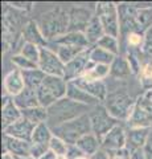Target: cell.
<instances>
[{
    "mask_svg": "<svg viewBox=\"0 0 152 159\" xmlns=\"http://www.w3.org/2000/svg\"><path fill=\"white\" fill-rule=\"evenodd\" d=\"M38 28L46 40H57L69 32V11L61 7L42 13L37 20Z\"/></svg>",
    "mask_w": 152,
    "mask_h": 159,
    "instance_id": "6da1fadb",
    "label": "cell"
},
{
    "mask_svg": "<svg viewBox=\"0 0 152 159\" xmlns=\"http://www.w3.org/2000/svg\"><path fill=\"white\" fill-rule=\"evenodd\" d=\"M90 110V106L82 105V103H78L67 97H63L58 99L56 103H53L50 107H48V125L50 129L56 127L61 123H65L67 121L83 116V114H87Z\"/></svg>",
    "mask_w": 152,
    "mask_h": 159,
    "instance_id": "7a4b0ae2",
    "label": "cell"
},
{
    "mask_svg": "<svg viewBox=\"0 0 152 159\" xmlns=\"http://www.w3.org/2000/svg\"><path fill=\"white\" fill-rule=\"evenodd\" d=\"M52 133L54 137H58L62 141H65L67 145H76L83 135L91 133L89 113L65 123H61L56 127H52Z\"/></svg>",
    "mask_w": 152,
    "mask_h": 159,
    "instance_id": "3957f363",
    "label": "cell"
},
{
    "mask_svg": "<svg viewBox=\"0 0 152 159\" xmlns=\"http://www.w3.org/2000/svg\"><path fill=\"white\" fill-rule=\"evenodd\" d=\"M66 90H67V81L63 77L46 76L42 85L37 90L38 102H40L42 107L48 109L53 103H56L58 99L66 97Z\"/></svg>",
    "mask_w": 152,
    "mask_h": 159,
    "instance_id": "277c9868",
    "label": "cell"
},
{
    "mask_svg": "<svg viewBox=\"0 0 152 159\" xmlns=\"http://www.w3.org/2000/svg\"><path fill=\"white\" fill-rule=\"evenodd\" d=\"M135 103L136 99L132 98L130 94L124 92H114V93H109L103 105L107 109V111L116 121L128 122V119L132 116V111H134Z\"/></svg>",
    "mask_w": 152,
    "mask_h": 159,
    "instance_id": "5b68a950",
    "label": "cell"
},
{
    "mask_svg": "<svg viewBox=\"0 0 152 159\" xmlns=\"http://www.w3.org/2000/svg\"><path fill=\"white\" fill-rule=\"evenodd\" d=\"M95 15L103 27L105 34L114 37L120 36V20L118 6L111 2H102L98 3L95 7Z\"/></svg>",
    "mask_w": 152,
    "mask_h": 159,
    "instance_id": "8992f818",
    "label": "cell"
},
{
    "mask_svg": "<svg viewBox=\"0 0 152 159\" xmlns=\"http://www.w3.org/2000/svg\"><path fill=\"white\" fill-rule=\"evenodd\" d=\"M130 127H148L152 129V92H145L136 98V103L128 119Z\"/></svg>",
    "mask_w": 152,
    "mask_h": 159,
    "instance_id": "52a82bcc",
    "label": "cell"
},
{
    "mask_svg": "<svg viewBox=\"0 0 152 159\" xmlns=\"http://www.w3.org/2000/svg\"><path fill=\"white\" fill-rule=\"evenodd\" d=\"M89 117L91 123V133L95 134L101 141L110 130H112L116 125H119L118 123L119 121H116L107 111V109L105 107L103 103H99V105L91 107V110L89 111Z\"/></svg>",
    "mask_w": 152,
    "mask_h": 159,
    "instance_id": "ba28073f",
    "label": "cell"
},
{
    "mask_svg": "<svg viewBox=\"0 0 152 159\" xmlns=\"http://www.w3.org/2000/svg\"><path fill=\"white\" fill-rule=\"evenodd\" d=\"M38 68L46 74L53 77H65V64L61 61L54 49L44 47L41 48V56L38 61Z\"/></svg>",
    "mask_w": 152,
    "mask_h": 159,
    "instance_id": "9c48e42d",
    "label": "cell"
},
{
    "mask_svg": "<svg viewBox=\"0 0 152 159\" xmlns=\"http://www.w3.org/2000/svg\"><path fill=\"white\" fill-rule=\"evenodd\" d=\"M95 13H93L89 8L74 6L69 9V32H81L85 33L87 25L94 17Z\"/></svg>",
    "mask_w": 152,
    "mask_h": 159,
    "instance_id": "30bf717a",
    "label": "cell"
},
{
    "mask_svg": "<svg viewBox=\"0 0 152 159\" xmlns=\"http://www.w3.org/2000/svg\"><path fill=\"white\" fill-rule=\"evenodd\" d=\"M90 64V49L82 52L81 54L72 60L70 62H67L65 65V78L67 82L69 81H74V80L82 77L85 74L87 66Z\"/></svg>",
    "mask_w": 152,
    "mask_h": 159,
    "instance_id": "8fae6325",
    "label": "cell"
},
{
    "mask_svg": "<svg viewBox=\"0 0 152 159\" xmlns=\"http://www.w3.org/2000/svg\"><path fill=\"white\" fill-rule=\"evenodd\" d=\"M127 146L126 130L120 125H116L112 130H110L101 141V148L105 151H116Z\"/></svg>",
    "mask_w": 152,
    "mask_h": 159,
    "instance_id": "7c38bea8",
    "label": "cell"
},
{
    "mask_svg": "<svg viewBox=\"0 0 152 159\" xmlns=\"http://www.w3.org/2000/svg\"><path fill=\"white\" fill-rule=\"evenodd\" d=\"M35 127H36V125H33V123L29 122L28 119L21 117L19 121L12 123L11 126H8L7 129H4L3 133H4V135H8V137H12V138H17V139H21V141L31 142L33 131H35Z\"/></svg>",
    "mask_w": 152,
    "mask_h": 159,
    "instance_id": "4fadbf2b",
    "label": "cell"
},
{
    "mask_svg": "<svg viewBox=\"0 0 152 159\" xmlns=\"http://www.w3.org/2000/svg\"><path fill=\"white\" fill-rule=\"evenodd\" d=\"M3 146L4 152H9L16 158H31V142L3 135Z\"/></svg>",
    "mask_w": 152,
    "mask_h": 159,
    "instance_id": "5bb4252c",
    "label": "cell"
},
{
    "mask_svg": "<svg viewBox=\"0 0 152 159\" xmlns=\"http://www.w3.org/2000/svg\"><path fill=\"white\" fill-rule=\"evenodd\" d=\"M73 82L81 89H83L85 92H87L90 96L97 98L99 102H105V99L109 96V90H107V86L103 81H89V80L80 77L74 80Z\"/></svg>",
    "mask_w": 152,
    "mask_h": 159,
    "instance_id": "9a60e30c",
    "label": "cell"
},
{
    "mask_svg": "<svg viewBox=\"0 0 152 159\" xmlns=\"http://www.w3.org/2000/svg\"><path fill=\"white\" fill-rule=\"evenodd\" d=\"M151 133V129L148 127H128L126 130V137H127V148L132 152L136 150L143 148L148 135Z\"/></svg>",
    "mask_w": 152,
    "mask_h": 159,
    "instance_id": "2e32d148",
    "label": "cell"
},
{
    "mask_svg": "<svg viewBox=\"0 0 152 159\" xmlns=\"http://www.w3.org/2000/svg\"><path fill=\"white\" fill-rule=\"evenodd\" d=\"M3 86L6 94L9 97H16L17 94H20L24 89H25V82H24L23 78V73L19 69H13L11 70L6 77H4L3 81Z\"/></svg>",
    "mask_w": 152,
    "mask_h": 159,
    "instance_id": "e0dca14e",
    "label": "cell"
},
{
    "mask_svg": "<svg viewBox=\"0 0 152 159\" xmlns=\"http://www.w3.org/2000/svg\"><path fill=\"white\" fill-rule=\"evenodd\" d=\"M23 116H21V110L16 106V103L13 102V98L9 96H4V101H3V106H2V125H3V130L7 129L8 126H11L12 123L19 121Z\"/></svg>",
    "mask_w": 152,
    "mask_h": 159,
    "instance_id": "ac0fdd59",
    "label": "cell"
},
{
    "mask_svg": "<svg viewBox=\"0 0 152 159\" xmlns=\"http://www.w3.org/2000/svg\"><path fill=\"white\" fill-rule=\"evenodd\" d=\"M66 97L73 99L78 103H82V105H86V106H90V107H94L97 105H99V101L97 98H94L93 96H90L87 92H85L83 89H81L78 85H76L73 81L67 82V90H66Z\"/></svg>",
    "mask_w": 152,
    "mask_h": 159,
    "instance_id": "d6986e66",
    "label": "cell"
},
{
    "mask_svg": "<svg viewBox=\"0 0 152 159\" xmlns=\"http://www.w3.org/2000/svg\"><path fill=\"white\" fill-rule=\"evenodd\" d=\"M23 37L25 40V43H31V44H35V45H38V47H48L46 45V41L48 40L44 37V34L41 33L40 28H38V24L37 21H28L25 25H24V29H23Z\"/></svg>",
    "mask_w": 152,
    "mask_h": 159,
    "instance_id": "ffe728a7",
    "label": "cell"
},
{
    "mask_svg": "<svg viewBox=\"0 0 152 159\" xmlns=\"http://www.w3.org/2000/svg\"><path fill=\"white\" fill-rule=\"evenodd\" d=\"M53 43L56 45H67V47H76L82 49H89L90 47L85 33H81V32H67L63 36L54 40Z\"/></svg>",
    "mask_w": 152,
    "mask_h": 159,
    "instance_id": "44dd1931",
    "label": "cell"
},
{
    "mask_svg": "<svg viewBox=\"0 0 152 159\" xmlns=\"http://www.w3.org/2000/svg\"><path fill=\"white\" fill-rule=\"evenodd\" d=\"M132 74V69L126 56H116L114 62L110 65V76L118 78V80H124L127 77H130Z\"/></svg>",
    "mask_w": 152,
    "mask_h": 159,
    "instance_id": "7402d4cb",
    "label": "cell"
},
{
    "mask_svg": "<svg viewBox=\"0 0 152 159\" xmlns=\"http://www.w3.org/2000/svg\"><path fill=\"white\" fill-rule=\"evenodd\" d=\"M13 102L16 103V106L20 109V110H27V109L41 106L40 102H38L37 92L32 90V89H28V88H25L20 94H17L16 97H13Z\"/></svg>",
    "mask_w": 152,
    "mask_h": 159,
    "instance_id": "603a6c76",
    "label": "cell"
},
{
    "mask_svg": "<svg viewBox=\"0 0 152 159\" xmlns=\"http://www.w3.org/2000/svg\"><path fill=\"white\" fill-rule=\"evenodd\" d=\"M76 146L89 158L93 155V154H95L97 151L101 150V139L98 138L95 134L90 133V134L83 135L80 141L76 143Z\"/></svg>",
    "mask_w": 152,
    "mask_h": 159,
    "instance_id": "cb8c5ba5",
    "label": "cell"
},
{
    "mask_svg": "<svg viewBox=\"0 0 152 159\" xmlns=\"http://www.w3.org/2000/svg\"><path fill=\"white\" fill-rule=\"evenodd\" d=\"M23 73V78L25 82V88L32 89V90H38V88L42 85L44 80L46 78V74L44 73L40 68L36 69H29V70H24Z\"/></svg>",
    "mask_w": 152,
    "mask_h": 159,
    "instance_id": "d4e9b609",
    "label": "cell"
},
{
    "mask_svg": "<svg viewBox=\"0 0 152 159\" xmlns=\"http://www.w3.org/2000/svg\"><path fill=\"white\" fill-rule=\"evenodd\" d=\"M85 36L87 39V41H89L90 47L93 45H97L98 41L105 36V31H103V27H102V24L99 21V19H98L97 15H94V17L91 19V21L89 23V25H87L86 31H85Z\"/></svg>",
    "mask_w": 152,
    "mask_h": 159,
    "instance_id": "484cf974",
    "label": "cell"
},
{
    "mask_svg": "<svg viewBox=\"0 0 152 159\" xmlns=\"http://www.w3.org/2000/svg\"><path fill=\"white\" fill-rule=\"evenodd\" d=\"M109 76H110V66L98 65V64H93L90 61L89 66H87L82 78L89 80V81H103V80Z\"/></svg>",
    "mask_w": 152,
    "mask_h": 159,
    "instance_id": "4316f807",
    "label": "cell"
},
{
    "mask_svg": "<svg viewBox=\"0 0 152 159\" xmlns=\"http://www.w3.org/2000/svg\"><path fill=\"white\" fill-rule=\"evenodd\" d=\"M115 54L107 52L106 49L99 48L98 45H94L90 48V61L93 64H98V65H107L110 66L115 60Z\"/></svg>",
    "mask_w": 152,
    "mask_h": 159,
    "instance_id": "83f0119b",
    "label": "cell"
},
{
    "mask_svg": "<svg viewBox=\"0 0 152 159\" xmlns=\"http://www.w3.org/2000/svg\"><path fill=\"white\" fill-rule=\"evenodd\" d=\"M21 116L36 126L40 125V123H48V118H49L48 109L42 106H36L32 109H27V110H21Z\"/></svg>",
    "mask_w": 152,
    "mask_h": 159,
    "instance_id": "f1b7e54d",
    "label": "cell"
},
{
    "mask_svg": "<svg viewBox=\"0 0 152 159\" xmlns=\"http://www.w3.org/2000/svg\"><path fill=\"white\" fill-rule=\"evenodd\" d=\"M53 138L52 129L49 127L48 123H40L35 127L32 135V143H42V145H49Z\"/></svg>",
    "mask_w": 152,
    "mask_h": 159,
    "instance_id": "f546056e",
    "label": "cell"
},
{
    "mask_svg": "<svg viewBox=\"0 0 152 159\" xmlns=\"http://www.w3.org/2000/svg\"><path fill=\"white\" fill-rule=\"evenodd\" d=\"M85 51H87V49L76 48V47H67V45H56V49H54V52L58 54V57L61 58V61L65 64V65L67 62H70L72 60H74L78 54H81L82 52H85Z\"/></svg>",
    "mask_w": 152,
    "mask_h": 159,
    "instance_id": "4dcf8cb0",
    "label": "cell"
},
{
    "mask_svg": "<svg viewBox=\"0 0 152 159\" xmlns=\"http://www.w3.org/2000/svg\"><path fill=\"white\" fill-rule=\"evenodd\" d=\"M97 45L99 48L106 49L107 52L115 54V56H119V54H120V44H119V40H118V37L105 34V36L102 37L99 41H98Z\"/></svg>",
    "mask_w": 152,
    "mask_h": 159,
    "instance_id": "1f68e13d",
    "label": "cell"
},
{
    "mask_svg": "<svg viewBox=\"0 0 152 159\" xmlns=\"http://www.w3.org/2000/svg\"><path fill=\"white\" fill-rule=\"evenodd\" d=\"M20 54H23L24 57H27L32 62L38 65L40 56H41V47L35 45V44H31V43H24L20 49Z\"/></svg>",
    "mask_w": 152,
    "mask_h": 159,
    "instance_id": "d6a6232c",
    "label": "cell"
},
{
    "mask_svg": "<svg viewBox=\"0 0 152 159\" xmlns=\"http://www.w3.org/2000/svg\"><path fill=\"white\" fill-rule=\"evenodd\" d=\"M69 146L70 145H67V143L65 141H62L61 138L53 135L50 143H49V150H50L53 154H56L57 157H66Z\"/></svg>",
    "mask_w": 152,
    "mask_h": 159,
    "instance_id": "836d02e7",
    "label": "cell"
},
{
    "mask_svg": "<svg viewBox=\"0 0 152 159\" xmlns=\"http://www.w3.org/2000/svg\"><path fill=\"white\" fill-rule=\"evenodd\" d=\"M12 62H13V65L16 66V69H19V70H29V69H36L38 68L37 64L35 62H32L31 60H28L27 57H24L23 54H15V56L12 57Z\"/></svg>",
    "mask_w": 152,
    "mask_h": 159,
    "instance_id": "e575fe53",
    "label": "cell"
},
{
    "mask_svg": "<svg viewBox=\"0 0 152 159\" xmlns=\"http://www.w3.org/2000/svg\"><path fill=\"white\" fill-rule=\"evenodd\" d=\"M124 40H126L128 48H141L143 47V41H144V34L132 32L130 34H127L124 37Z\"/></svg>",
    "mask_w": 152,
    "mask_h": 159,
    "instance_id": "d590c367",
    "label": "cell"
},
{
    "mask_svg": "<svg viewBox=\"0 0 152 159\" xmlns=\"http://www.w3.org/2000/svg\"><path fill=\"white\" fill-rule=\"evenodd\" d=\"M141 53L145 57L152 58V25L144 32V41L141 47Z\"/></svg>",
    "mask_w": 152,
    "mask_h": 159,
    "instance_id": "8d00e7d4",
    "label": "cell"
},
{
    "mask_svg": "<svg viewBox=\"0 0 152 159\" xmlns=\"http://www.w3.org/2000/svg\"><path fill=\"white\" fill-rule=\"evenodd\" d=\"M49 151V145H42V143H32L31 142V158L40 159Z\"/></svg>",
    "mask_w": 152,
    "mask_h": 159,
    "instance_id": "74e56055",
    "label": "cell"
},
{
    "mask_svg": "<svg viewBox=\"0 0 152 159\" xmlns=\"http://www.w3.org/2000/svg\"><path fill=\"white\" fill-rule=\"evenodd\" d=\"M139 76H140V80L144 85H148V86L152 85V61L147 62L141 66Z\"/></svg>",
    "mask_w": 152,
    "mask_h": 159,
    "instance_id": "f35d334b",
    "label": "cell"
},
{
    "mask_svg": "<svg viewBox=\"0 0 152 159\" xmlns=\"http://www.w3.org/2000/svg\"><path fill=\"white\" fill-rule=\"evenodd\" d=\"M107 154H109L110 159H132V152L127 147L120 148V150H116V151H109Z\"/></svg>",
    "mask_w": 152,
    "mask_h": 159,
    "instance_id": "ab89813d",
    "label": "cell"
},
{
    "mask_svg": "<svg viewBox=\"0 0 152 159\" xmlns=\"http://www.w3.org/2000/svg\"><path fill=\"white\" fill-rule=\"evenodd\" d=\"M143 154L145 159H152V129H151V133L148 135V139H147L145 145L143 147Z\"/></svg>",
    "mask_w": 152,
    "mask_h": 159,
    "instance_id": "60d3db41",
    "label": "cell"
},
{
    "mask_svg": "<svg viewBox=\"0 0 152 159\" xmlns=\"http://www.w3.org/2000/svg\"><path fill=\"white\" fill-rule=\"evenodd\" d=\"M89 159H110V158H109V154L101 148L99 151H97L95 154H93L91 157H89Z\"/></svg>",
    "mask_w": 152,
    "mask_h": 159,
    "instance_id": "b9f144b4",
    "label": "cell"
},
{
    "mask_svg": "<svg viewBox=\"0 0 152 159\" xmlns=\"http://www.w3.org/2000/svg\"><path fill=\"white\" fill-rule=\"evenodd\" d=\"M12 7H16V8H20V9H24V11H28L31 9L32 4L31 3H11Z\"/></svg>",
    "mask_w": 152,
    "mask_h": 159,
    "instance_id": "7bdbcfd3",
    "label": "cell"
},
{
    "mask_svg": "<svg viewBox=\"0 0 152 159\" xmlns=\"http://www.w3.org/2000/svg\"><path fill=\"white\" fill-rule=\"evenodd\" d=\"M40 159H57V155L56 154H53L52 151H49L48 154H45L42 158H40Z\"/></svg>",
    "mask_w": 152,
    "mask_h": 159,
    "instance_id": "ee69618b",
    "label": "cell"
},
{
    "mask_svg": "<svg viewBox=\"0 0 152 159\" xmlns=\"http://www.w3.org/2000/svg\"><path fill=\"white\" fill-rule=\"evenodd\" d=\"M2 159H16V157H13L12 154H9V152H3Z\"/></svg>",
    "mask_w": 152,
    "mask_h": 159,
    "instance_id": "f6af8a7d",
    "label": "cell"
},
{
    "mask_svg": "<svg viewBox=\"0 0 152 159\" xmlns=\"http://www.w3.org/2000/svg\"><path fill=\"white\" fill-rule=\"evenodd\" d=\"M16 159H32V158H29V157H28V158H16Z\"/></svg>",
    "mask_w": 152,
    "mask_h": 159,
    "instance_id": "bcb514c9",
    "label": "cell"
}]
</instances>
